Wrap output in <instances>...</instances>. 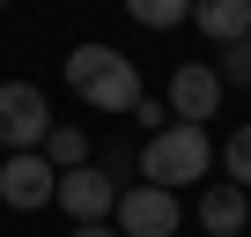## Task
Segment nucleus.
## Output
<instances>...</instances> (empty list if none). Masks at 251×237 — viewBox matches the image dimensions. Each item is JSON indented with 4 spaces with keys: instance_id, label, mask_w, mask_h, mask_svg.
Returning a JSON list of instances; mask_svg holds the SVG:
<instances>
[{
    "instance_id": "nucleus-14",
    "label": "nucleus",
    "mask_w": 251,
    "mask_h": 237,
    "mask_svg": "<svg viewBox=\"0 0 251 237\" xmlns=\"http://www.w3.org/2000/svg\"><path fill=\"white\" fill-rule=\"evenodd\" d=\"M214 74H222V89H251V37H236V45H222V59H214Z\"/></svg>"
},
{
    "instance_id": "nucleus-11",
    "label": "nucleus",
    "mask_w": 251,
    "mask_h": 237,
    "mask_svg": "<svg viewBox=\"0 0 251 237\" xmlns=\"http://www.w3.org/2000/svg\"><path fill=\"white\" fill-rule=\"evenodd\" d=\"M111 59H118L111 45H74V52H67V89H89V82H96Z\"/></svg>"
},
{
    "instance_id": "nucleus-7",
    "label": "nucleus",
    "mask_w": 251,
    "mask_h": 237,
    "mask_svg": "<svg viewBox=\"0 0 251 237\" xmlns=\"http://www.w3.org/2000/svg\"><path fill=\"white\" fill-rule=\"evenodd\" d=\"M81 96H89L96 111H133V104H141V67L118 52V59H111V67H103L89 89H81Z\"/></svg>"
},
{
    "instance_id": "nucleus-4",
    "label": "nucleus",
    "mask_w": 251,
    "mask_h": 237,
    "mask_svg": "<svg viewBox=\"0 0 251 237\" xmlns=\"http://www.w3.org/2000/svg\"><path fill=\"white\" fill-rule=\"evenodd\" d=\"M118 237H177V193H163V185H126L118 193Z\"/></svg>"
},
{
    "instance_id": "nucleus-6",
    "label": "nucleus",
    "mask_w": 251,
    "mask_h": 237,
    "mask_svg": "<svg viewBox=\"0 0 251 237\" xmlns=\"http://www.w3.org/2000/svg\"><path fill=\"white\" fill-rule=\"evenodd\" d=\"M59 207H67L74 222H103V215L118 207V185H111L96 163H81V171H59Z\"/></svg>"
},
{
    "instance_id": "nucleus-17",
    "label": "nucleus",
    "mask_w": 251,
    "mask_h": 237,
    "mask_svg": "<svg viewBox=\"0 0 251 237\" xmlns=\"http://www.w3.org/2000/svg\"><path fill=\"white\" fill-rule=\"evenodd\" d=\"M0 8H8V0H0Z\"/></svg>"
},
{
    "instance_id": "nucleus-9",
    "label": "nucleus",
    "mask_w": 251,
    "mask_h": 237,
    "mask_svg": "<svg viewBox=\"0 0 251 237\" xmlns=\"http://www.w3.org/2000/svg\"><path fill=\"white\" fill-rule=\"evenodd\" d=\"M192 23L214 45H236V37H251V0H192Z\"/></svg>"
},
{
    "instance_id": "nucleus-16",
    "label": "nucleus",
    "mask_w": 251,
    "mask_h": 237,
    "mask_svg": "<svg viewBox=\"0 0 251 237\" xmlns=\"http://www.w3.org/2000/svg\"><path fill=\"white\" fill-rule=\"evenodd\" d=\"M74 237H118V230H111V222H81Z\"/></svg>"
},
{
    "instance_id": "nucleus-13",
    "label": "nucleus",
    "mask_w": 251,
    "mask_h": 237,
    "mask_svg": "<svg viewBox=\"0 0 251 237\" xmlns=\"http://www.w3.org/2000/svg\"><path fill=\"white\" fill-rule=\"evenodd\" d=\"M222 171H229V185H244V193H251V118L222 141Z\"/></svg>"
},
{
    "instance_id": "nucleus-10",
    "label": "nucleus",
    "mask_w": 251,
    "mask_h": 237,
    "mask_svg": "<svg viewBox=\"0 0 251 237\" xmlns=\"http://www.w3.org/2000/svg\"><path fill=\"white\" fill-rule=\"evenodd\" d=\"M45 163H52V171H81V163H89V134L52 118V134H45Z\"/></svg>"
},
{
    "instance_id": "nucleus-3",
    "label": "nucleus",
    "mask_w": 251,
    "mask_h": 237,
    "mask_svg": "<svg viewBox=\"0 0 251 237\" xmlns=\"http://www.w3.org/2000/svg\"><path fill=\"white\" fill-rule=\"evenodd\" d=\"M0 200H8L15 215H37L59 200V171L45 163V148H15L8 163H0Z\"/></svg>"
},
{
    "instance_id": "nucleus-1",
    "label": "nucleus",
    "mask_w": 251,
    "mask_h": 237,
    "mask_svg": "<svg viewBox=\"0 0 251 237\" xmlns=\"http://www.w3.org/2000/svg\"><path fill=\"white\" fill-rule=\"evenodd\" d=\"M207 171H214V141H207V126H185V118H170V126L148 134V148H141V185L177 193V185H192Z\"/></svg>"
},
{
    "instance_id": "nucleus-12",
    "label": "nucleus",
    "mask_w": 251,
    "mask_h": 237,
    "mask_svg": "<svg viewBox=\"0 0 251 237\" xmlns=\"http://www.w3.org/2000/svg\"><path fill=\"white\" fill-rule=\"evenodd\" d=\"M126 15L148 23V30H177V23L192 15V0H126Z\"/></svg>"
},
{
    "instance_id": "nucleus-2",
    "label": "nucleus",
    "mask_w": 251,
    "mask_h": 237,
    "mask_svg": "<svg viewBox=\"0 0 251 237\" xmlns=\"http://www.w3.org/2000/svg\"><path fill=\"white\" fill-rule=\"evenodd\" d=\"M45 134H52V104H45V89L37 82H0V148H45Z\"/></svg>"
},
{
    "instance_id": "nucleus-8",
    "label": "nucleus",
    "mask_w": 251,
    "mask_h": 237,
    "mask_svg": "<svg viewBox=\"0 0 251 237\" xmlns=\"http://www.w3.org/2000/svg\"><path fill=\"white\" fill-rule=\"evenodd\" d=\"M244 215H251V193H244V185H207V193H200V230H207V237H236Z\"/></svg>"
},
{
    "instance_id": "nucleus-5",
    "label": "nucleus",
    "mask_w": 251,
    "mask_h": 237,
    "mask_svg": "<svg viewBox=\"0 0 251 237\" xmlns=\"http://www.w3.org/2000/svg\"><path fill=\"white\" fill-rule=\"evenodd\" d=\"M214 104H222V74H214L207 59H177V74H170V118H185V126H207Z\"/></svg>"
},
{
    "instance_id": "nucleus-15",
    "label": "nucleus",
    "mask_w": 251,
    "mask_h": 237,
    "mask_svg": "<svg viewBox=\"0 0 251 237\" xmlns=\"http://www.w3.org/2000/svg\"><path fill=\"white\" fill-rule=\"evenodd\" d=\"M133 118H141L148 134H163V126H170V104H148V96H141V104H133Z\"/></svg>"
}]
</instances>
